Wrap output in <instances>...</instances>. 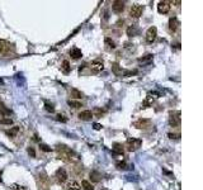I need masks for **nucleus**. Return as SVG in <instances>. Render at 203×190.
<instances>
[{
  "label": "nucleus",
  "instance_id": "f257e3e1",
  "mask_svg": "<svg viewBox=\"0 0 203 190\" xmlns=\"http://www.w3.org/2000/svg\"><path fill=\"white\" fill-rule=\"evenodd\" d=\"M57 155H58V158L65 162H71V163H76L80 161V156L76 154L75 151L70 150L67 146L65 145H58L57 146Z\"/></svg>",
  "mask_w": 203,
  "mask_h": 190
},
{
  "label": "nucleus",
  "instance_id": "f03ea898",
  "mask_svg": "<svg viewBox=\"0 0 203 190\" xmlns=\"http://www.w3.org/2000/svg\"><path fill=\"white\" fill-rule=\"evenodd\" d=\"M141 145H142L141 140H138V138H128L127 143H126V147H127L128 151L132 152V151H136V150L140 148Z\"/></svg>",
  "mask_w": 203,
  "mask_h": 190
},
{
  "label": "nucleus",
  "instance_id": "7ed1b4c3",
  "mask_svg": "<svg viewBox=\"0 0 203 190\" xmlns=\"http://www.w3.org/2000/svg\"><path fill=\"white\" fill-rule=\"evenodd\" d=\"M38 183H40V190H49L50 180L45 172H41L38 175Z\"/></svg>",
  "mask_w": 203,
  "mask_h": 190
},
{
  "label": "nucleus",
  "instance_id": "20e7f679",
  "mask_svg": "<svg viewBox=\"0 0 203 190\" xmlns=\"http://www.w3.org/2000/svg\"><path fill=\"white\" fill-rule=\"evenodd\" d=\"M142 12H143V8H142V5L140 4H135V5H132L131 9H130V15L132 18H140L141 15H142Z\"/></svg>",
  "mask_w": 203,
  "mask_h": 190
},
{
  "label": "nucleus",
  "instance_id": "39448f33",
  "mask_svg": "<svg viewBox=\"0 0 203 190\" xmlns=\"http://www.w3.org/2000/svg\"><path fill=\"white\" fill-rule=\"evenodd\" d=\"M156 37H157V29H156V27H150V28L147 29L146 36H145L146 42H147V43H152V42L156 39Z\"/></svg>",
  "mask_w": 203,
  "mask_h": 190
},
{
  "label": "nucleus",
  "instance_id": "423d86ee",
  "mask_svg": "<svg viewBox=\"0 0 203 190\" xmlns=\"http://www.w3.org/2000/svg\"><path fill=\"white\" fill-rule=\"evenodd\" d=\"M169 124L172 127H178L180 124V112H170Z\"/></svg>",
  "mask_w": 203,
  "mask_h": 190
},
{
  "label": "nucleus",
  "instance_id": "0eeeda50",
  "mask_svg": "<svg viewBox=\"0 0 203 190\" xmlns=\"http://www.w3.org/2000/svg\"><path fill=\"white\" fill-rule=\"evenodd\" d=\"M67 172H66V170L65 168H62V167H60L58 170L56 171V180H57V183H60V184H63L66 180H67Z\"/></svg>",
  "mask_w": 203,
  "mask_h": 190
},
{
  "label": "nucleus",
  "instance_id": "6e6552de",
  "mask_svg": "<svg viewBox=\"0 0 203 190\" xmlns=\"http://www.w3.org/2000/svg\"><path fill=\"white\" fill-rule=\"evenodd\" d=\"M125 5H126L125 1H122V0H116V1L112 3V9H113L114 13L121 14L125 10Z\"/></svg>",
  "mask_w": 203,
  "mask_h": 190
},
{
  "label": "nucleus",
  "instance_id": "1a4fd4ad",
  "mask_svg": "<svg viewBox=\"0 0 203 190\" xmlns=\"http://www.w3.org/2000/svg\"><path fill=\"white\" fill-rule=\"evenodd\" d=\"M90 68H92V71L95 72V73H98L100 71H103L104 70V63L99 61V60H95L92 62V65H90Z\"/></svg>",
  "mask_w": 203,
  "mask_h": 190
},
{
  "label": "nucleus",
  "instance_id": "9d476101",
  "mask_svg": "<svg viewBox=\"0 0 203 190\" xmlns=\"http://www.w3.org/2000/svg\"><path fill=\"white\" fill-rule=\"evenodd\" d=\"M170 10V3L169 1H160L157 4V12L160 14H166Z\"/></svg>",
  "mask_w": 203,
  "mask_h": 190
},
{
  "label": "nucleus",
  "instance_id": "9b49d317",
  "mask_svg": "<svg viewBox=\"0 0 203 190\" xmlns=\"http://www.w3.org/2000/svg\"><path fill=\"white\" fill-rule=\"evenodd\" d=\"M93 117H94V114L92 110H83V112L79 113V118L81 120H92Z\"/></svg>",
  "mask_w": 203,
  "mask_h": 190
},
{
  "label": "nucleus",
  "instance_id": "f8f14e48",
  "mask_svg": "<svg viewBox=\"0 0 203 190\" xmlns=\"http://www.w3.org/2000/svg\"><path fill=\"white\" fill-rule=\"evenodd\" d=\"M150 123H151L150 119H138L135 123V127L138 129H142V128H147V127L150 125Z\"/></svg>",
  "mask_w": 203,
  "mask_h": 190
},
{
  "label": "nucleus",
  "instance_id": "ddd939ff",
  "mask_svg": "<svg viewBox=\"0 0 203 190\" xmlns=\"http://www.w3.org/2000/svg\"><path fill=\"white\" fill-rule=\"evenodd\" d=\"M179 25H180L179 20L175 18V17H173V18L169 19V29L172 30V32H175V30H177V29L179 28Z\"/></svg>",
  "mask_w": 203,
  "mask_h": 190
},
{
  "label": "nucleus",
  "instance_id": "4468645a",
  "mask_svg": "<svg viewBox=\"0 0 203 190\" xmlns=\"http://www.w3.org/2000/svg\"><path fill=\"white\" fill-rule=\"evenodd\" d=\"M70 56L72 57L74 60H79V59H81L83 52H81L80 48H78V47H74V48L70 50Z\"/></svg>",
  "mask_w": 203,
  "mask_h": 190
},
{
  "label": "nucleus",
  "instance_id": "2eb2a0df",
  "mask_svg": "<svg viewBox=\"0 0 203 190\" xmlns=\"http://www.w3.org/2000/svg\"><path fill=\"white\" fill-rule=\"evenodd\" d=\"M123 151H125V147L121 143H114L113 147H112V152L114 155H123Z\"/></svg>",
  "mask_w": 203,
  "mask_h": 190
},
{
  "label": "nucleus",
  "instance_id": "dca6fc26",
  "mask_svg": "<svg viewBox=\"0 0 203 190\" xmlns=\"http://www.w3.org/2000/svg\"><path fill=\"white\" fill-rule=\"evenodd\" d=\"M18 132H19V127H12L9 131L5 132V134H7L8 137H10V138H14V137L18 134Z\"/></svg>",
  "mask_w": 203,
  "mask_h": 190
},
{
  "label": "nucleus",
  "instance_id": "f3484780",
  "mask_svg": "<svg viewBox=\"0 0 203 190\" xmlns=\"http://www.w3.org/2000/svg\"><path fill=\"white\" fill-rule=\"evenodd\" d=\"M70 95H71L72 100L74 99H81L84 96L83 93L80 91V90H78V89H71V90H70Z\"/></svg>",
  "mask_w": 203,
  "mask_h": 190
},
{
  "label": "nucleus",
  "instance_id": "a211bd4d",
  "mask_svg": "<svg viewBox=\"0 0 203 190\" xmlns=\"http://www.w3.org/2000/svg\"><path fill=\"white\" fill-rule=\"evenodd\" d=\"M80 189H81V186L78 181H70L66 186V190H80Z\"/></svg>",
  "mask_w": 203,
  "mask_h": 190
},
{
  "label": "nucleus",
  "instance_id": "6ab92c4d",
  "mask_svg": "<svg viewBox=\"0 0 203 190\" xmlns=\"http://www.w3.org/2000/svg\"><path fill=\"white\" fill-rule=\"evenodd\" d=\"M104 43H105V47H107V50H114L116 48V43H114V41H112L109 37H107V38L104 39Z\"/></svg>",
  "mask_w": 203,
  "mask_h": 190
},
{
  "label": "nucleus",
  "instance_id": "aec40b11",
  "mask_svg": "<svg viewBox=\"0 0 203 190\" xmlns=\"http://www.w3.org/2000/svg\"><path fill=\"white\" fill-rule=\"evenodd\" d=\"M61 70L62 72H65V73H69L71 70V66H70V62H69L67 60H65L62 62V65H61Z\"/></svg>",
  "mask_w": 203,
  "mask_h": 190
},
{
  "label": "nucleus",
  "instance_id": "412c9836",
  "mask_svg": "<svg viewBox=\"0 0 203 190\" xmlns=\"http://www.w3.org/2000/svg\"><path fill=\"white\" fill-rule=\"evenodd\" d=\"M138 33V29L135 27V25H131V27L127 28V36L128 37H135Z\"/></svg>",
  "mask_w": 203,
  "mask_h": 190
},
{
  "label": "nucleus",
  "instance_id": "4be33fe9",
  "mask_svg": "<svg viewBox=\"0 0 203 190\" xmlns=\"http://www.w3.org/2000/svg\"><path fill=\"white\" fill-rule=\"evenodd\" d=\"M112 71H113L114 75H117V76L122 75V68L119 67L118 63H112Z\"/></svg>",
  "mask_w": 203,
  "mask_h": 190
},
{
  "label": "nucleus",
  "instance_id": "5701e85b",
  "mask_svg": "<svg viewBox=\"0 0 203 190\" xmlns=\"http://www.w3.org/2000/svg\"><path fill=\"white\" fill-rule=\"evenodd\" d=\"M152 59H154V56L149 53V55H146V56L141 57V59H138V62H140V63H150V62L152 61Z\"/></svg>",
  "mask_w": 203,
  "mask_h": 190
},
{
  "label": "nucleus",
  "instance_id": "b1692460",
  "mask_svg": "<svg viewBox=\"0 0 203 190\" xmlns=\"http://www.w3.org/2000/svg\"><path fill=\"white\" fill-rule=\"evenodd\" d=\"M67 104L70 105L71 108H74V109H78V108H80V107H83V105H81V103H80V102H78V100H72V99H70V100H69V102H67Z\"/></svg>",
  "mask_w": 203,
  "mask_h": 190
},
{
  "label": "nucleus",
  "instance_id": "393cba45",
  "mask_svg": "<svg viewBox=\"0 0 203 190\" xmlns=\"http://www.w3.org/2000/svg\"><path fill=\"white\" fill-rule=\"evenodd\" d=\"M80 186H83V190H94V186L88 180H83L81 185H80Z\"/></svg>",
  "mask_w": 203,
  "mask_h": 190
},
{
  "label": "nucleus",
  "instance_id": "a878e982",
  "mask_svg": "<svg viewBox=\"0 0 203 190\" xmlns=\"http://www.w3.org/2000/svg\"><path fill=\"white\" fill-rule=\"evenodd\" d=\"M90 177H92V180H93L94 183H98V181L100 180L102 175H100L99 172H97V171H92V172H90Z\"/></svg>",
  "mask_w": 203,
  "mask_h": 190
},
{
  "label": "nucleus",
  "instance_id": "bb28decb",
  "mask_svg": "<svg viewBox=\"0 0 203 190\" xmlns=\"http://www.w3.org/2000/svg\"><path fill=\"white\" fill-rule=\"evenodd\" d=\"M0 124L10 125V124H13V120H12V118H9V117H5V118H1V119H0Z\"/></svg>",
  "mask_w": 203,
  "mask_h": 190
},
{
  "label": "nucleus",
  "instance_id": "cd10ccee",
  "mask_svg": "<svg viewBox=\"0 0 203 190\" xmlns=\"http://www.w3.org/2000/svg\"><path fill=\"white\" fill-rule=\"evenodd\" d=\"M56 120H58V122H62V123H66L67 122V117H65V114L58 113L56 115Z\"/></svg>",
  "mask_w": 203,
  "mask_h": 190
},
{
  "label": "nucleus",
  "instance_id": "c85d7f7f",
  "mask_svg": "<svg viewBox=\"0 0 203 190\" xmlns=\"http://www.w3.org/2000/svg\"><path fill=\"white\" fill-rule=\"evenodd\" d=\"M9 190H25V188L23 185H19V184H13L9 186Z\"/></svg>",
  "mask_w": 203,
  "mask_h": 190
},
{
  "label": "nucleus",
  "instance_id": "c756f323",
  "mask_svg": "<svg viewBox=\"0 0 203 190\" xmlns=\"http://www.w3.org/2000/svg\"><path fill=\"white\" fill-rule=\"evenodd\" d=\"M116 166H117V168H118V170H126V168H127V163H126L125 161H122V162H117V163H116Z\"/></svg>",
  "mask_w": 203,
  "mask_h": 190
},
{
  "label": "nucleus",
  "instance_id": "7c9ffc66",
  "mask_svg": "<svg viewBox=\"0 0 203 190\" xmlns=\"http://www.w3.org/2000/svg\"><path fill=\"white\" fill-rule=\"evenodd\" d=\"M45 107H46V110H47V112H50V113H53V112H55V107H53V104L46 103Z\"/></svg>",
  "mask_w": 203,
  "mask_h": 190
},
{
  "label": "nucleus",
  "instance_id": "2f4dec72",
  "mask_svg": "<svg viewBox=\"0 0 203 190\" xmlns=\"http://www.w3.org/2000/svg\"><path fill=\"white\" fill-rule=\"evenodd\" d=\"M40 148L43 151V152H51V147L47 146V145H45V143H41V145H40Z\"/></svg>",
  "mask_w": 203,
  "mask_h": 190
},
{
  "label": "nucleus",
  "instance_id": "473e14b6",
  "mask_svg": "<svg viewBox=\"0 0 203 190\" xmlns=\"http://www.w3.org/2000/svg\"><path fill=\"white\" fill-rule=\"evenodd\" d=\"M168 137H169L170 140H179L180 134L179 133H168Z\"/></svg>",
  "mask_w": 203,
  "mask_h": 190
},
{
  "label": "nucleus",
  "instance_id": "72a5a7b5",
  "mask_svg": "<svg viewBox=\"0 0 203 190\" xmlns=\"http://www.w3.org/2000/svg\"><path fill=\"white\" fill-rule=\"evenodd\" d=\"M137 73V70H132V71H125L123 75L125 76H132V75H136Z\"/></svg>",
  "mask_w": 203,
  "mask_h": 190
},
{
  "label": "nucleus",
  "instance_id": "f704fd0d",
  "mask_svg": "<svg viewBox=\"0 0 203 190\" xmlns=\"http://www.w3.org/2000/svg\"><path fill=\"white\" fill-rule=\"evenodd\" d=\"M28 155H29L31 157H36V152H34L33 147H28Z\"/></svg>",
  "mask_w": 203,
  "mask_h": 190
},
{
  "label": "nucleus",
  "instance_id": "c9c22d12",
  "mask_svg": "<svg viewBox=\"0 0 203 190\" xmlns=\"http://www.w3.org/2000/svg\"><path fill=\"white\" fill-rule=\"evenodd\" d=\"M125 48H126V50H133V45H132V43H128V42H127V43H125Z\"/></svg>",
  "mask_w": 203,
  "mask_h": 190
},
{
  "label": "nucleus",
  "instance_id": "e433bc0d",
  "mask_svg": "<svg viewBox=\"0 0 203 190\" xmlns=\"http://www.w3.org/2000/svg\"><path fill=\"white\" fill-rule=\"evenodd\" d=\"M93 128H94L95 131H100V129H102V124H99V123H94Z\"/></svg>",
  "mask_w": 203,
  "mask_h": 190
},
{
  "label": "nucleus",
  "instance_id": "4c0bfd02",
  "mask_svg": "<svg viewBox=\"0 0 203 190\" xmlns=\"http://www.w3.org/2000/svg\"><path fill=\"white\" fill-rule=\"evenodd\" d=\"M94 112H95V113H97L98 115H102V114H103V113L105 112V110H103V109H95V110H94Z\"/></svg>",
  "mask_w": 203,
  "mask_h": 190
},
{
  "label": "nucleus",
  "instance_id": "58836bf2",
  "mask_svg": "<svg viewBox=\"0 0 203 190\" xmlns=\"http://www.w3.org/2000/svg\"><path fill=\"white\" fill-rule=\"evenodd\" d=\"M1 48H3V42L0 41V50H1Z\"/></svg>",
  "mask_w": 203,
  "mask_h": 190
},
{
  "label": "nucleus",
  "instance_id": "ea45409f",
  "mask_svg": "<svg viewBox=\"0 0 203 190\" xmlns=\"http://www.w3.org/2000/svg\"><path fill=\"white\" fill-rule=\"evenodd\" d=\"M0 181H1V174H0Z\"/></svg>",
  "mask_w": 203,
  "mask_h": 190
},
{
  "label": "nucleus",
  "instance_id": "a19ab883",
  "mask_svg": "<svg viewBox=\"0 0 203 190\" xmlns=\"http://www.w3.org/2000/svg\"><path fill=\"white\" fill-rule=\"evenodd\" d=\"M103 190H105V189H103Z\"/></svg>",
  "mask_w": 203,
  "mask_h": 190
}]
</instances>
